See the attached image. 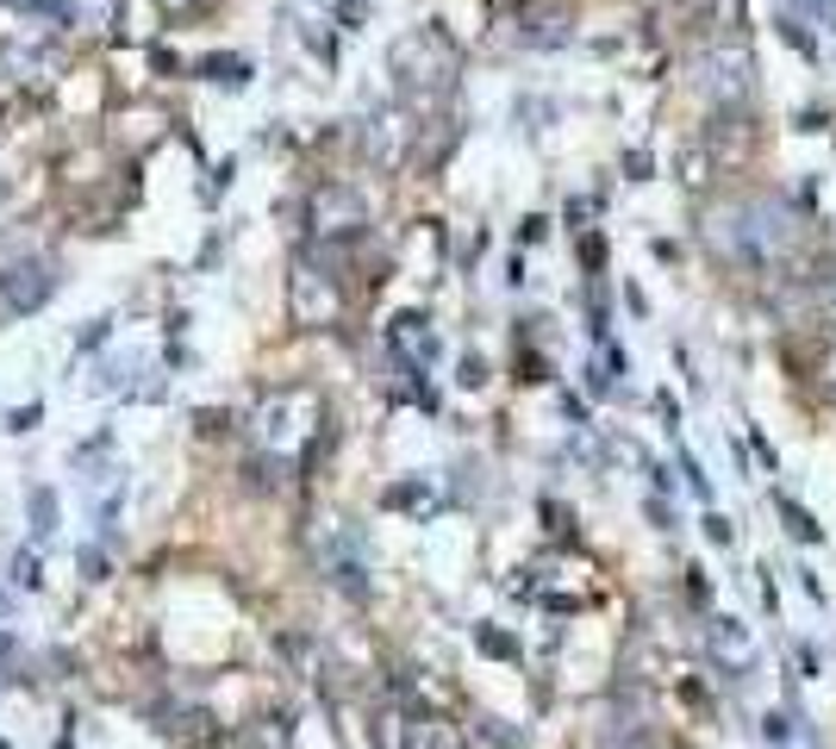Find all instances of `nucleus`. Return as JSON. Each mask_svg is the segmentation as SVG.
Masks as SVG:
<instances>
[{"mask_svg":"<svg viewBox=\"0 0 836 749\" xmlns=\"http://www.w3.org/2000/svg\"><path fill=\"white\" fill-rule=\"evenodd\" d=\"M76 569H81V581H107V574H112V556L100 550V543H81V550H76Z\"/></svg>","mask_w":836,"mask_h":749,"instance_id":"obj_21","label":"nucleus"},{"mask_svg":"<svg viewBox=\"0 0 836 749\" xmlns=\"http://www.w3.org/2000/svg\"><path fill=\"white\" fill-rule=\"evenodd\" d=\"M0 624H13V593L0 588Z\"/></svg>","mask_w":836,"mask_h":749,"instance_id":"obj_38","label":"nucleus"},{"mask_svg":"<svg viewBox=\"0 0 836 749\" xmlns=\"http://www.w3.org/2000/svg\"><path fill=\"white\" fill-rule=\"evenodd\" d=\"M337 19H344V32H356V26L368 19V0H344V7H337Z\"/></svg>","mask_w":836,"mask_h":749,"instance_id":"obj_30","label":"nucleus"},{"mask_svg":"<svg viewBox=\"0 0 836 749\" xmlns=\"http://www.w3.org/2000/svg\"><path fill=\"white\" fill-rule=\"evenodd\" d=\"M787 737H793V718H787V712H768V718H761V743H774V749H780Z\"/></svg>","mask_w":836,"mask_h":749,"instance_id":"obj_27","label":"nucleus"},{"mask_svg":"<svg viewBox=\"0 0 836 749\" xmlns=\"http://www.w3.org/2000/svg\"><path fill=\"white\" fill-rule=\"evenodd\" d=\"M699 638H706V662H711V674H718V681L742 687L749 674H756V656H761V650H756V638H749V624H742V619H730V612H711Z\"/></svg>","mask_w":836,"mask_h":749,"instance_id":"obj_7","label":"nucleus"},{"mask_svg":"<svg viewBox=\"0 0 836 749\" xmlns=\"http://www.w3.org/2000/svg\"><path fill=\"white\" fill-rule=\"evenodd\" d=\"M656 413H662V425H668V431L680 425V406H675V394H668V387H662V394H656Z\"/></svg>","mask_w":836,"mask_h":749,"instance_id":"obj_32","label":"nucleus"},{"mask_svg":"<svg viewBox=\"0 0 836 749\" xmlns=\"http://www.w3.org/2000/svg\"><path fill=\"white\" fill-rule=\"evenodd\" d=\"M306 250H325V256H344L368 238V200L350 181H318L306 194Z\"/></svg>","mask_w":836,"mask_h":749,"instance_id":"obj_4","label":"nucleus"},{"mask_svg":"<svg viewBox=\"0 0 836 749\" xmlns=\"http://www.w3.org/2000/svg\"><path fill=\"white\" fill-rule=\"evenodd\" d=\"M313 556H318V569H325V581H332L337 593L368 600V569H363V550H356L350 531H337L332 519H325V525L313 531Z\"/></svg>","mask_w":836,"mask_h":749,"instance_id":"obj_10","label":"nucleus"},{"mask_svg":"<svg viewBox=\"0 0 836 749\" xmlns=\"http://www.w3.org/2000/svg\"><path fill=\"white\" fill-rule=\"evenodd\" d=\"M318 431H325V400L313 387H275V394L256 400V413H250V444L275 469L313 463Z\"/></svg>","mask_w":836,"mask_h":749,"instance_id":"obj_2","label":"nucleus"},{"mask_svg":"<svg viewBox=\"0 0 836 749\" xmlns=\"http://www.w3.org/2000/svg\"><path fill=\"white\" fill-rule=\"evenodd\" d=\"M126 375H131V363H126V356H112V363H100L95 368V375H88V394H126Z\"/></svg>","mask_w":836,"mask_h":749,"instance_id":"obj_20","label":"nucleus"},{"mask_svg":"<svg viewBox=\"0 0 836 749\" xmlns=\"http://www.w3.org/2000/svg\"><path fill=\"white\" fill-rule=\"evenodd\" d=\"M456 387H469V394H474V387H488V356H462V363H456Z\"/></svg>","mask_w":836,"mask_h":749,"instance_id":"obj_24","label":"nucleus"},{"mask_svg":"<svg viewBox=\"0 0 836 749\" xmlns=\"http://www.w3.org/2000/svg\"><path fill=\"white\" fill-rule=\"evenodd\" d=\"M194 76L213 81V88H244L256 69H250V57H237V50H206L200 63H194Z\"/></svg>","mask_w":836,"mask_h":749,"instance_id":"obj_15","label":"nucleus"},{"mask_svg":"<svg viewBox=\"0 0 836 749\" xmlns=\"http://www.w3.org/2000/svg\"><path fill=\"white\" fill-rule=\"evenodd\" d=\"M474 643H481V656H500V662L519 656V643L505 638V631H493V624H474Z\"/></svg>","mask_w":836,"mask_h":749,"instance_id":"obj_22","label":"nucleus"},{"mask_svg":"<svg viewBox=\"0 0 836 749\" xmlns=\"http://www.w3.org/2000/svg\"><path fill=\"white\" fill-rule=\"evenodd\" d=\"M387 76H394V95L406 100L412 112L437 107V100L456 95L462 45L443 32V26H412V32H400L394 50H387Z\"/></svg>","mask_w":836,"mask_h":749,"instance_id":"obj_3","label":"nucleus"},{"mask_svg":"<svg viewBox=\"0 0 836 749\" xmlns=\"http://www.w3.org/2000/svg\"><path fill=\"white\" fill-rule=\"evenodd\" d=\"M57 519H63L57 494H50V487H26V525H32V543L57 538Z\"/></svg>","mask_w":836,"mask_h":749,"instance_id":"obj_17","label":"nucleus"},{"mask_svg":"<svg viewBox=\"0 0 836 749\" xmlns=\"http://www.w3.org/2000/svg\"><path fill=\"white\" fill-rule=\"evenodd\" d=\"M569 38H574L569 13H531V19H519V45L524 50H562Z\"/></svg>","mask_w":836,"mask_h":749,"instance_id":"obj_14","label":"nucleus"},{"mask_svg":"<svg viewBox=\"0 0 836 749\" xmlns=\"http://www.w3.org/2000/svg\"><path fill=\"white\" fill-rule=\"evenodd\" d=\"M519 238H524V244H543V238H550V219H524Z\"/></svg>","mask_w":836,"mask_h":749,"instance_id":"obj_34","label":"nucleus"},{"mask_svg":"<svg viewBox=\"0 0 836 749\" xmlns=\"http://www.w3.org/2000/svg\"><path fill=\"white\" fill-rule=\"evenodd\" d=\"M50 300H57V269H50L45 256H19V263L0 269V313L7 319H32Z\"/></svg>","mask_w":836,"mask_h":749,"instance_id":"obj_8","label":"nucleus"},{"mask_svg":"<svg viewBox=\"0 0 836 749\" xmlns=\"http://www.w3.org/2000/svg\"><path fill=\"white\" fill-rule=\"evenodd\" d=\"M694 88L711 100V112H742L756 95V57L742 38H711L694 57Z\"/></svg>","mask_w":836,"mask_h":749,"instance_id":"obj_6","label":"nucleus"},{"mask_svg":"<svg viewBox=\"0 0 836 749\" xmlns=\"http://www.w3.org/2000/svg\"><path fill=\"white\" fill-rule=\"evenodd\" d=\"M0 749H7V743H0Z\"/></svg>","mask_w":836,"mask_h":749,"instance_id":"obj_40","label":"nucleus"},{"mask_svg":"<svg viewBox=\"0 0 836 749\" xmlns=\"http://www.w3.org/2000/svg\"><path fill=\"white\" fill-rule=\"evenodd\" d=\"M711 250L725 256L730 269L742 275H780L799 256V219H787L768 200H730V207L711 213L706 225Z\"/></svg>","mask_w":836,"mask_h":749,"instance_id":"obj_1","label":"nucleus"},{"mask_svg":"<svg viewBox=\"0 0 836 749\" xmlns=\"http://www.w3.org/2000/svg\"><path fill=\"white\" fill-rule=\"evenodd\" d=\"M624 169H631V181H649V150H624Z\"/></svg>","mask_w":836,"mask_h":749,"instance_id":"obj_33","label":"nucleus"},{"mask_svg":"<svg viewBox=\"0 0 836 749\" xmlns=\"http://www.w3.org/2000/svg\"><path fill=\"white\" fill-rule=\"evenodd\" d=\"M774 506H780V519H787V531H793L799 543H824V525H818V519H812V512H805L793 494H774Z\"/></svg>","mask_w":836,"mask_h":749,"instance_id":"obj_18","label":"nucleus"},{"mask_svg":"<svg viewBox=\"0 0 836 749\" xmlns=\"http://www.w3.org/2000/svg\"><path fill=\"white\" fill-rule=\"evenodd\" d=\"M799 669H805V681H818V669H824L818 650H805V643H799Z\"/></svg>","mask_w":836,"mask_h":749,"instance_id":"obj_37","label":"nucleus"},{"mask_svg":"<svg viewBox=\"0 0 836 749\" xmlns=\"http://www.w3.org/2000/svg\"><path fill=\"white\" fill-rule=\"evenodd\" d=\"M562 418H569V431H587V400L569 394V387H562Z\"/></svg>","mask_w":836,"mask_h":749,"instance_id":"obj_28","label":"nucleus"},{"mask_svg":"<svg viewBox=\"0 0 836 749\" xmlns=\"http://www.w3.org/2000/svg\"><path fill=\"white\" fill-rule=\"evenodd\" d=\"M344 275H337V256L325 250H301L294 256V275H287V306H294V325L306 332H325V325L344 319Z\"/></svg>","mask_w":836,"mask_h":749,"instance_id":"obj_5","label":"nucleus"},{"mask_svg":"<svg viewBox=\"0 0 836 749\" xmlns=\"http://www.w3.org/2000/svg\"><path fill=\"white\" fill-rule=\"evenodd\" d=\"M419 112L406 107V100H394V107H375L363 119V157L375 162V169H400L412 150V138H419V126H412Z\"/></svg>","mask_w":836,"mask_h":749,"instance_id":"obj_9","label":"nucleus"},{"mask_svg":"<svg viewBox=\"0 0 836 749\" xmlns=\"http://www.w3.org/2000/svg\"><path fill=\"white\" fill-rule=\"evenodd\" d=\"M213 0H157V13L169 19V26H181V19H194V13H206Z\"/></svg>","mask_w":836,"mask_h":749,"instance_id":"obj_25","label":"nucleus"},{"mask_svg":"<svg viewBox=\"0 0 836 749\" xmlns=\"http://www.w3.org/2000/svg\"><path fill=\"white\" fill-rule=\"evenodd\" d=\"M107 337H112V319H88V332H81V356H88V351H100Z\"/></svg>","mask_w":836,"mask_h":749,"instance_id":"obj_29","label":"nucleus"},{"mask_svg":"<svg viewBox=\"0 0 836 749\" xmlns=\"http://www.w3.org/2000/svg\"><path fill=\"white\" fill-rule=\"evenodd\" d=\"M699 525H706V538L718 543V550H730V543H737V525H730L725 512H706V519H699Z\"/></svg>","mask_w":836,"mask_h":749,"instance_id":"obj_26","label":"nucleus"},{"mask_svg":"<svg viewBox=\"0 0 836 749\" xmlns=\"http://www.w3.org/2000/svg\"><path fill=\"white\" fill-rule=\"evenodd\" d=\"M581 263H587V275H600V263H606V244H600V238H587V244H581Z\"/></svg>","mask_w":836,"mask_h":749,"instance_id":"obj_31","label":"nucleus"},{"mask_svg":"<svg viewBox=\"0 0 836 749\" xmlns=\"http://www.w3.org/2000/svg\"><path fill=\"white\" fill-rule=\"evenodd\" d=\"M799 588H805V593H812V600L824 607V581H818V569H799Z\"/></svg>","mask_w":836,"mask_h":749,"instance_id":"obj_35","label":"nucleus"},{"mask_svg":"<svg viewBox=\"0 0 836 749\" xmlns=\"http://www.w3.org/2000/svg\"><path fill=\"white\" fill-rule=\"evenodd\" d=\"M38 418H45V406H38V400H26V406H13V413L0 418V425L13 431V437H26V431H38Z\"/></svg>","mask_w":836,"mask_h":749,"instance_id":"obj_23","label":"nucleus"},{"mask_svg":"<svg viewBox=\"0 0 836 749\" xmlns=\"http://www.w3.org/2000/svg\"><path fill=\"white\" fill-rule=\"evenodd\" d=\"M824 119H830L824 107H805V112H799V131H824Z\"/></svg>","mask_w":836,"mask_h":749,"instance_id":"obj_36","label":"nucleus"},{"mask_svg":"<svg viewBox=\"0 0 836 749\" xmlns=\"http://www.w3.org/2000/svg\"><path fill=\"white\" fill-rule=\"evenodd\" d=\"M387 351H394V368H431L437 363L443 337H437V325H431V313H419V306L394 313V319H387Z\"/></svg>","mask_w":836,"mask_h":749,"instance_id":"obj_12","label":"nucleus"},{"mask_svg":"<svg viewBox=\"0 0 836 749\" xmlns=\"http://www.w3.org/2000/svg\"><path fill=\"white\" fill-rule=\"evenodd\" d=\"M824 294H830V300H836V263H830V275H824Z\"/></svg>","mask_w":836,"mask_h":749,"instance_id":"obj_39","label":"nucleus"},{"mask_svg":"<svg viewBox=\"0 0 836 749\" xmlns=\"http://www.w3.org/2000/svg\"><path fill=\"white\" fill-rule=\"evenodd\" d=\"M387 749H469V731H462L450 712H425L412 706L387 725Z\"/></svg>","mask_w":836,"mask_h":749,"instance_id":"obj_11","label":"nucleus"},{"mask_svg":"<svg viewBox=\"0 0 836 749\" xmlns=\"http://www.w3.org/2000/svg\"><path fill=\"white\" fill-rule=\"evenodd\" d=\"M7 569H13V588H19V593H38V588H45V562H38V543H19Z\"/></svg>","mask_w":836,"mask_h":749,"instance_id":"obj_19","label":"nucleus"},{"mask_svg":"<svg viewBox=\"0 0 836 749\" xmlns=\"http://www.w3.org/2000/svg\"><path fill=\"white\" fill-rule=\"evenodd\" d=\"M381 506L387 512H412V519H431V512L443 506V494H437V481L431 475H400L387 494H381Z\"/></svg>","mask_w":836,"mask_h":749,"instance_id":"obj_13","label":"nucleus"},{"mask_svg":"<svg viewBox=\"0 0 836 749\" xmlns=\"http://www.w3.org/2000/svg\"><path fill=\"white\" fill-rule=\"evenodd\" d=\"M675 176H680V188H687V194H699L711 176H718V157H711L699 138H687V144L675 150Z\"/></svg>","mask_w":836,"mask_h":749,"instance_id":"obj_16","label":"nucleus"}]
</instances>
